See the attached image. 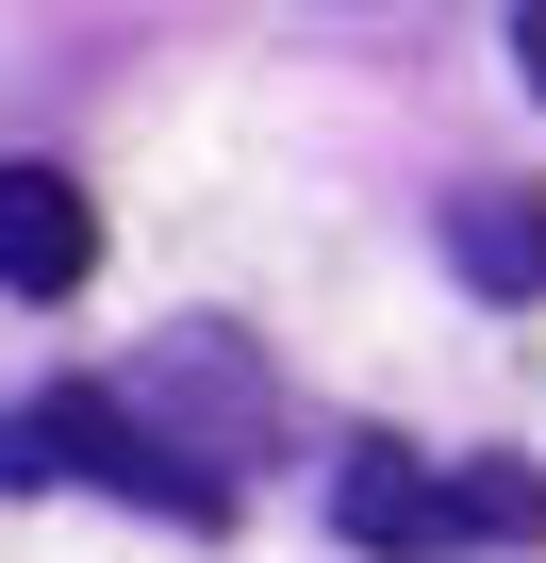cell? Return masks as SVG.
I'll use <instances>...</instances> for the list:
<instances>
[{
  "mask_svg": "<svg viewBox=\"0 0 546 563\" xmlns=\"http://www.w3.org/2000/svg\"><path fill=\"white\" fill-rule=\"evenodd\" d=\"M332 530L365 563H447V547H530L546 530V481L530 464H414L398 431H365L332 464Z\"/></svg>",
  "mask_w": 546,
  "mask_h": 563,
  "instance_id": "6da1fadb",
  "label": "cell"
},
{
  "mask_svg": "<svg viewBox=\"0 0 546 563\" xmlns=\"http://www.w3.org/2000/svg\"><path fill=\"white\" fill-rule=\"evenodd\" d=\"M51 481H100V497L182 514V530H215V514H232V497H215L199 464H166L100 382H67V398H18V415H0V497H51Z\"/></svg>",
  "mask_w": 546,
  "mask_h": 563,
  "instance_id": "7a4b0ae2",
  "label": "cell"
},
{
  "mask_svg": "<svg viewBox=\"0 0 546 563\" xmlns=\"http://www.w3.org/2000/svg\"><path fill=\"white\" fill-rule=\"evenodd\" d=\"M166 464H199L215 497H232V464H265V431H282V398H265V365H248V332H166L133 382H100Z\"/></svg>",
  "mask_w": 546,
  "mask_h": 563,
  "instance_id": "3957f363",
  "label": "cell"
},
{
  "mask_svg": "<svg viewBox=\"0 0 546 563\" xmlns=\"http://www.w3.org/2000/svg\"><path fill=\"white\" fill-rule=\"evenodd\" d=\"M83 265H100V199L67 166H0V282L18 299H83Z\"/></svg>",
  "mask_w": 546,
  "mask_h": 563,
  "instance_id": "277c9868",
  "label": "cell"
},
{
  "mask_svg": "<svg viewBox=\"0 0 546 563\" xmlns=\"http://www.w3.org/2000/svg\"><path fill=\"white\" fill-rule=\"evenodd\" d=\"M447 265L480 282V299H546V199L530 183H464L447 199Z\"/></svg>",
  "mask_w": 546,
  "mask_h": 563,
  "instance_id": "5b68a950",
  "label": "cell"
},
{
  "mask_svg": "<svg viewBox=\"0 0 546 563\" xmlns=\"http://www.w3.org/2000/svg\"><path fill=\"white\" fill-rule=\"evenodd\" d=\"M513 67H530V100H546V0H530V18H513Z\"/></svg>",
  "mask_w": 546,
  "mask_h": 563,
  "instance_id": "8992f818",
  "label": "cell"
}]
</instances>
